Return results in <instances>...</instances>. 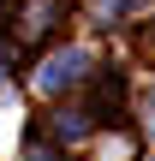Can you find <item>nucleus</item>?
Instances as JSON below:
<instances>
[{
	"label": "nucleus",
	"mask_w": 155,
	"mask_h": 161,
	"mask_svg": "<svg viewBox=\"0 0 155 161\" xmlns=\"http://www.w3.org/2000/svg\"><path fill=\"white\" fill-rule=\"evenodd\" d=\"M84 72H90V54H84V48H66V54H54V60H48V66L36 72V90H48V96H54V90L78 84Z\"/></svg>",
	"instance_id": "nucleus-1"
},
{
	"label": "nucleus",
	"mask_w": 155,
	"mask_h": 161,
	"mask_svg": "<svg viewBox=\"0 0 155 161\" xmlns=\"http://www.w3.org/2000/svg\"><path fill=\"white\" fill-rule=\"evenodd\" d=\"M102 6H108V12L119 18V12H137V6H149V0H102Z\"/></svg>",
	"instance_id": "nucleus-2"
},
{
	"label": "nucleus",
	"mask_w": 155,
	"mask_h": 161,
	"mask_svg": "<svg viewBox=\"0 0 155 161\" xmlns=\"http://www.w3.org/2000/svg\"><path fill=\"white\" fill-rule=\"evenodd\" d=\"M30 161H54V155H48V149H36V155H30Z\"/></svg>",
	"instance_id": "nucleus-3"
}]
</instances>
